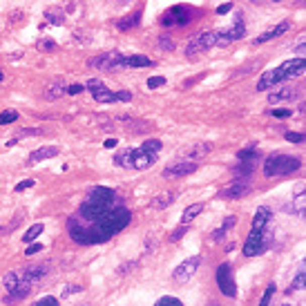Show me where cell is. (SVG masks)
Instances as JSON below:
<instances>
[{
	"label": "cell",
	"mask_w": 306,
	"mask_h": 306,
	"mask_svg": "<svg viewBox=\"0 0 306 306\" xmlns=\"http://www.w3.org/2000/svg\"><path fill=\"white\" fill-rule=\"evenodd\" d=\"M128 224H130V210L123 208V206H116V208H112L94 224L81 226L74 224V221H67V230H70L72 241L83 243V246H92V243H103L112 239L116 232L128 228Z\"/></svg>",
	"instance_id": "1"
},
{
	"label": "cell",
	"mask_w": 306,
	"mask_h": 306,
	"mask_svg": "<svg viewBox=\"0 0 306 306\" xmlns=\"http://www.w3.org/2000/svg\"><path fill=\"white\" fill-rule=\"evenodd\" d=\"M306 72V60L304 58H290L286 63H282L279 67H275L271 72H264L262 79L257 83V90L259 92H266L271 87H277L282 85L284 81L288 79H295V76H302Z\"/></svg>",
	"instance_id": "2"
},
{
	"label": "cell",
	"mask_w": 306,
	"mask_h": 306,
	"mask_svg": "<svg viewBox=\"0 0 306 306\" xmlns=\"http://www.w3.org/2000/svg\"><path fill=\"white\" fill-rule=\"evenodd\" d=\"M157 152H150L145 148H123L114 154V165L126 170H148L157 163Z\"/></svg>",
	"instance_id": "3"
},
{
	"label": "cell",
	"mask_w": 306,
	"mask_h": 306,
	"mask_svg": "<svg viewBox=\"0 0 306 306\" xmlns=\"http://www.w3.org/2000/svg\"><path fill=\"white\" fill-rule=\"evenodd\" d=\"M302 168V161L290 154H271L264 161V174L266 177H286Z\"/></svg>",
	"instance_id": "4"
},
{
	"label": "cell",
	"mask_w": 306,
	"mask_h": 306,
	"mask_svg": "<svg viewBox=\"0 0 306 306\" xmlns=\"http://www.w3.org/2000/svg\"><path fill=\"white\" fill-rule=\"evenodd\" d=\"M273 241H275V228L271 226V221L262 230H253L251 228V235H248L246 243H243V255L246 257L262 255L264 251H268L273 246Z\"/></svg>",
	"instance_id": "5"
},
{
	"label": "cell",
	"mask_w": 306,
	"mask_h": 306,
	"mask_svg": "<svg viewBox=\"0 0 306 306\" xmlns=\"http://www.w3.org/2000/svg\"><path fill=\"white\" fill-rule=\"evenodd\" d=\"M217 45V32H199L190 38V43L186 45V56L188 58H197L199 54H206Z\"/></svg>",
	"instance_id": "6"
},
{
	"label": "cell",
	"mask_w": 306,
	"mask_h": 306,
	"mask_svg": "<svg viewBox=\"0 0 306 306\" xmlns=\"http://www.w3.org/2000/svg\"><path fill=\"white\" fill-rule=\"evenodd\" d=\"M253 186H251V179L248 177H235L232 183H228L224 190H219V199H243L246 195H251Z\"/></svg>",
	"instance_id": "7"
},
{
	"label": "cell",
	"mask_w": 306,
	"mask_h": 306,
	"mask_svg": "<svg viewBox=\"0 0 306 306\" xmlns=\"http://www.w3.org/2000/svg\"><path fill=\"white\" fill-rule=\"evenodd\" d=\"M199 170V161H190V159H179V161L170 163L168 168H163V177L165 179H181V177H188Z\"/></svg>",
	"instance_id": "8"
},
{
	"label": "cell",
	"mask_w": 306,
	"mask_h": 306,
	"mask_svg": "<svg viewBox=\"0 0 306 306\" xmlns=\"http://www.w3.org/2000/svg\"><path fill=\"white\" fill-rule=\"evenodd\" d=\"M217 284H219V290L226 297H237V284H235V275H232L230 264H221L217 268Z\"/></svg>",
	"instance_id": "9"
},
{
	"label": "cell",
	"mask_w": 306,
	"mask_h": 306,
	"mask_svg": "<svg viewBox=\"0 0 306 306\" xmlns=\"http://www.w3.org/2000/svg\"><path fill=\"white\" fill-rule=\"evenodd\" d=\"M190 18H193V9L172 7L161 16V25L163 27H183V25L190 23Z\"/></svg>",
	"instance_id": "10"
},
{
	"label": "cell",
	"mask_w": 306,
	"mask_h": 306,
	"mask_svg": "<svg viewBox=\"0 0 306 306\" xmlns=\"http://www.w3.org/2000/svg\"><path fill=\"white\" fill-rule=\"evenodd\" d=\"M121 58L123 54L118 51H105V54H98L96 58L90 60L92 70H101V72H110V70H123L121 67Z\"/></svg>",
	"instance_id": "11"
},
{
	"label": "cell",
	"mask_w": 306,
	"mask_h": 306,
	"mask_svg": "<svg viewBox=\"0 0 306 306\" xmlns=\"http://www.w3.org/2000/svg\"><path fill=\"white\" fill-rule=\"evenodd\" d=\"M243 36H246V25H243V20H241V14H237L232 27L224 29V32H217V45L224 47V45L232 43V40H239V38H243Z\"/></svg>",
	"instance_id": "12"
},
{
	"label": "cell",
	"mask_w": 306,
	"mask_h": 306,
	"mask_svg": "<svg viewBox=\"0 0 306 306\" xmlns=\"http://www.w3.org/2000/svg\"><path fill=\"white\" fill-rule=\"evenodd\" d=\"M85 87L92 92V96H94V101H98V103H116V101H118L116 92L107 90V87H105V83H103V81H98V79H90V81L85 83Z\"/></svg>",
	"instance_id": "13"
},
{
	"label": "cell",
	"mask_w": 306,
	"mask_h": 306,
	"mask_svg": "<svg viewBox=\"0 0 306 306\" xmlns=\"http://www.w3.org/2000/svg\"><path fill=\"white\" fill-rule=\"evenodd\" d=\"M199 264H201V257L199 255H193V257H188L186 262H181L177 268H174V273H172V279L174 282H179V284H183V282H188L190 277L197 273V268H199Z\"/></svg>",
	"instance_id": "14"
},
{
	"label": "cell",
	"mask_w": 306,
	"mask_h": 306,
	"mask_svg": "<svg viewBox=\"0 0 306 306\" xmlns=\"http://www.w3.org/2000/svg\"><path fill=\"white\" fill-rule=\"evenodd\" d=\"M87 199L90 201H101V204H112V206H121V199L114 193L112 188H105V186H98V188H92L87 193Z\"/></svg>",
	"instance_id": "15"
},
{
	"label": "cell",
	"mask_w": 306,
	"mask_h": 306,
	"mask_svg": "<svg viewBox=\"0 0 306 306\" xmlns=\"http://www.w3.org/2000/svg\"><path fill=\"white\" fill-rule=\"evenodd\" d=\"M210 150H212V143H195L193 148H188V150H183V152H181V159L199 161V159H204Z\"/></svg>",
	"instance_id": "16"
},
{
	"label": "cell",
	"mask_w": 306,
	"mask_h": 306,
	"mask_svg": "<svg viewBox=\"0 0 306 306\" xmlns=\"http://www.w3.org/2000/svg\"><path fill=\"white\" fill-rule=\"evenodd\" d=\"M56 154H58V148H56V145H45V148H38V150H34V152L27 157V165H36L38 161L51 159V157H56Z\"/></svg>",
	"instance_id": "17"
},
{
	"label": "cell",
	"mask_w": 306,
	"mask_h": 306,
	"mask_svg": "<svg viewBox=\"0 0 306 306\" xmlns=\"http://www.w3.org/2000/svg\"><path fill=\"white\" fill-rule=\"evenodd\" d=\"M299 98V90L297 87H279L268 94V103H279V101H295Z\"/></svg>",
	"instance_id": "18"
},
{
	"label": "cell",
	"mask_w": 306,
	"mask_h": 306,
	"mask_svg": "<svg viewBox=\"0 0 306 306\" xmlns=\"http://www.w3.org/2000/svg\"><path fill=\"white\" fill-rule=\"evenodd\" d=\"M152 65H154V60L143 54H132V56H123L121 58V67H152Z\"/></svg>",
	"instance_id": "19"
},
{
	"label": "cell",
	"mask_w": 306,
	"mask_h": 306,
	"mask_svg": "<svg viewBox=\"0 0 306 306\" xmlns=\"http://www.w3.org/2000/svg\"><path fill=\"white\" fill-rule=\"evenodd\" d=\"M271 219H273V210L268 206H259L255 217H253V230H262Z\"/></svg>",
	"instance_id": "20"
},
{
	"label": "cell",
	"mask_w": 306,
	"mask_h": 306,
	"mask_svg": "<svg viewBox=\"0 0 306 306\" xmlns=\"http://www.w3.org/2000/svg\"><path fill=\"white\" fill-rule=\"evenodd\" d=\"M139 23H141V12H137V14H128V16L118 18L114 25H116L118 32H130V29L139 27Z\"/></svg>",
	"instance_id": "21"
},
{
	"label": "cell",
	"mask_w": 306,
	"mask_h": 306,
	"mask_svg": "<svg viewBox=\"0 0 306 306\" xmlns=\"http://www.w3.org/2000/svg\"><path fill=\"white\" fill-rule=\"evenodd\" d=\"M63 94H67V83L65 81H54L47 90L43 92V96L47 98V101H56V98H60Z\"/></svg>",
	"instance_id": "22"
},
{
	"label": "cell",
	"mask_w": 306,
	"mask_h": 306,
	"mask_svg": "<svg viewBox=\"0 0 306 306\" xmlns=\"http://www.w3.org/2000/svg\"><path fill=\"white\" fill-rule=\"evenodd\" d=\"M290 27V23L288 20H284V23H279L277 27H273V29H268L266 34H262L259 36V38L255 40V45H262V43H268V40H273V38H277V36H282L284 32H286V29Z\"/></svg>",
	"instance_id": "23"
},
{
	"label": "cell",
	"mask_w": 306,
	"mask_h": 306,
	"mask_svg": "<svg viewBox=\"0 0 306 306\" xmlns=\"http://www.w3.org/2000/svg\"><path fill=\"white\" fill-rule=\"evenodd\" d=\"M174 199H177V193H161L150 201V206H152L154 210H163V208H168V206H172Z\"/></svg>",
	"instance_id": "24"
},
{
	"label": "cell",
	"mask_w": 306,
	"mask_h": 306,
	"mask_svg": "<svg viewBox=\"0 0 306 306\" xmlns=\"http://www.w3.org/2000/svg\"><path fill=\"white\" fill-rule=\"evenodd\" d=\"M259 157H262V154H259V150L255 148V145H248V148H243V150H239V152H237V159H239V161L253 163V165L259 161Z\"/></svg>",
	"instance_id": "25"
},
{
	"label": "cell",
	"mask_w": 306,
	"mask_h": 306,
	"mask_svg": "<svg viewBox=\"0 0 306 306\" xmlns=\"http://www.w3.org/2000/svg\"><path fill=\"white\" fill-rule=\"evenodd\" d=\"M65 18H67V14L60 7H49L47 12H45V20H47L49 25H63Z\"/></svg>",
	"instance_id": "26"
},
{
	"label": "cell",
	"mask_w": 306,
	"mask_h": 306,
	"mask_svg": "<svg viewBox=\"0 0 306 306\" xmlns=\"http://www.w3.org/2000/svg\"><path fill=\"white\" fill-rule=\"evenodd\" d=\"M201 210H204V204H193V206H188V208L183 210V215H181V221H183V224H190V221H193L197 215H201Z\"/></svg>",
	"instance_id": "27"
},
{
	"label": "cell",
	"mask_w": 306,
	"mask_h": 306,
	"mask_svg": "<svg viewBox=\"0 0 306 306\" xmlns=\"http://www.w3.org/2000/svg\"><path fill=\"white\" fill-rule=\"evenodd\" d=\"M304 286H306V273L304 271H299L297 273V277L290 282V286L286 288V295H293L295 290H304Z\"/></svg>",
	"instance_id": "28"
},
{
	"label": "cell",
	"mask_w": 306,
	"mask_h": 306,
	"mask_svg": "<svg viewBox=\"0 0 306 306\" xmlns=\"http://www.w3.org/2000/svg\"><path fill=\"white\" fill-rule=\"evenodd\" d=\"M253 170H255V165H253V163H243V161H239V163L235 165V168H232V174H235V177H248V179H251Z\"/></svg>",
	"instance_id": "29"
},
{
	"label": "cell",
	"mask_w": 306,
	"mask_h": 306,
	"mask_svg": "<svg viewBox=\"0 0 306 306\" xmlns=\"http://www.w3.org/2000/svg\"><path fill=\"white\" fill-rule=\"evenodd\" d=\"M43 224H34L32 228H29V230H27V235H25L23 237V241L25 243H29V241H34V239H38V235H40V232H43Z\"/></svg>",
	"instance_id": "30"
},
{
	"label": "cell",
	"mask_w": 306,
	"mask_h": 306,
	"mask_svg": "<svg viewBox=\"0 0 306 306\" xmlns=\"http://www.w3.org/2000/svg\"><path fill=\"white\" fill-rule=\"evenodd\" d=\"M288 210L295 212L297 217H304V193H299L297 199H293V206H290Z\"/></svg>",
	"instance_id": "31"
},
{
	"label": "cell",
	"mask_w": 306,
	"mask_h": 306,
	"mask_svg": "<svg viewBox=\"0 0 306 306\" xmlns=\"http://www.w3.org/2000/svg\"><path fill=\"white\" fill-rule=\"evenodd\" d=\"M18 118V112L14 110H5L3 114H0V126H7V123H14Z\"/></svg>",
	"instance_id": "32"
},
{
	"label": "cell",
	"mask_w": 306,
	"mask_h": 306,
	"mask_svg": "<svg viewBox=\"0 0 306 306\" xmlns=\"http://www.w3.org/2000/svg\"><path fill=\"white\" fill-rule=\"evenodd\" d=\"M141 148H145V150H150V152H161V148H163V143L159 141V139H150V141H145Z\"/></svg>",
	"instance_id": "33"
},
{
	"label": "cell",
	"mask_w": 306,
	"mask_h": 306,
	"mask_svg": "<svg viewBox=\"0 0 306 306\" xmlns=\"http://www.w3.org/2000/svg\"><path fill=\"white\" fill-rule=\"evenodd\" d=\"M36 49L38 51H54L56 45H54V40H49V38H40L38 43H36Z\"/></svg>",
	"instance_id": "34"
},
{
	"label": "cell",
	"mask_w": 306,
	"mask_h": 306,
	"mask_svg": "<svg viewBox=\"0 0 306 306\" xmlns=\"http://www.w3.org/2000/svg\"><path fill=\"white\" fill-rule=\"evenodd\" d=\"M159 47L163 51H172L174 49V40L170 36H159Z\"/></svg>",
	"instance_id": "35"
},
{
	"label": "cell",
	"mask_w": 306,
	"mask_h": 306,
	"mask_svg": "<svg viewBox=\"0 0 306 306\" xmlns=\"http://www.w3.org/2000/svg\"><path fill=\"white\" fill-rule=\"evenodd\" d=\"M275 290H277V288H275V284H268L266 290H264V297H262V302H259V304H262V306H268V304H271V297H273V293H275Z\"/></svg>",
	"instance_id": "36"
},
{
	"label": "cell",
	"mask_w": 306,
	"mask_h": 306,
	"mask_svg": "<svg viewBox=\"0 0 306 306\" xmlns=\"http://www.w3.org/2000/svg\"><path fill=\"white\" fill-rule=\"evenodd\" d=\"M163 85H165L163 76H150V79H148V87H150V90H157V87H163Z\"/></svg>",
	"instance_id": "37"
},
{
	"label": "cell",
	"mask_w": 306,
	"mask_h": 306,
	"mask_svg": "<svg viewBox=\"0 0 306 306\" xmlns=\"http://www.w3.org/2000/svg\"><path fill=\"white\" fill-rule=\"evenodd\" d=\"M186 232H188V226H179L177 228V230H172V232H170V241H179L181 239V237H183L186 235Z\"/></svg>",
	"instance_id": "38"
},
{
	"label": "cell",
	"mask_w": 306,
	"mask_h": 306,
	"mask_svg": "<svg viewBox=\"0 0 306 306\" xmlns=\"http://www.w3.org/2000/svg\"><path fill=\"white\" fill-rule=\"evenodd\" d=\"M284 137H286V141H290V143H304V134L302 132H286Z\"/></svg>",
	"instance_id": "39"
},
{
	"label": "cell",
	"mask_w": 306,
	"mask_h": 306,
	"mask_svg": "<svg viewBox=\"0 0 306 306\" xmlns=\"http://www.w3.org/2000/svg\"><path fill=\"white\" fill-rule=\"evenodd\" d=\"M38 134H47V132H45V130H32V128H27V130H20L18 137H38Z\"/></svg>",
	"instance_id": "40"
},
{
	"label": "cell",
	"mask_w": 306,
	"mask_h": 306,
	"mask_svg": "<svg viewBox=\"0 0 306 306\" xmlns=\"http://www.w3.org/2000/svg\"><path fill=\"white\" fill-rule=\"evenodd\" d=\"M157 304H159V306H163V304H174V306H181V299H179V297H172V295H165V297H161Z\"/></svg>",
	"instance_id": "41"
},
{
	"label": "cell",
	"mask_w": 306,
	"mask_h": 306,
	"mask_svg": "<svg viewBox=\"0 0 306 306\" xmlns=\"http://www.w3.org/2000/svg\"><path fill=\"white\" fill-rule=\"evenodd\" d=\"M235 224H237V217L235 215H228L226 219H224V224H221V228H224V230H230Z\"/></svg>",
	"instance_id": "42"
},
{
	"label": "cell",
	"mask_w": 306,
	"mask_h": 306,
	"mask_svg": "<svg viewBox=\"0 0 306 306\" xmlns=\"http://www.w3.org/2000/svg\"><path fill=\"white\" fill-rule=\"evenodd\" d=\"M36 183L34 179H25V181H20V183L16 186V193H23V190H27V188H32V186Z\"/></svg>",
	"instance_id": "43"
},
{
	"label": "cell",
	"mask_w": 306,
	"mask_h": 306,
	"mask_svg": "<svg viewBox=\"0 0 306 306\" xmlns=\"http://www.w3.org/2000/svg\"><path fill=\"white\" fill-rule=\"evenodd\" d=\"M36 304H58V297H51V295H45V297H38Z\"/></svg>",
	"instance_id": "44"
},
{
	"label": "cell",
	"mask_w": 306,
	"mask_h": 306,
	"mask_svg": "<svg viewBox=\"0 0 306 306\" xmlns=\"http://www.w3.org/2000/svg\"><path fill=\"white\" fill-rule=\"evenodd\" d=\"M116 96H118V101H123V103H130V101H132V94H130L128 90H118Z\"/></svg>",
	"instance_id": "45"
},
{
	"label": "cell",
	"mask_w": 306,
	"mask_h": 306,
	"mask_svg": "<svg viewBox=\"0 0 306 306\" xmlns=\"http://www.w3.org/2000/svg\"><path fill=\"white\" fill-rule=\"evenodd\" d=\"M83 290V286H76V284H72V286H67L65 290H63V297H67V295H74V293H81Z\"/></svg>",
	"instance_id": "46"
},
{
	"label": "cell",
	"mask_w": 306,
	"mask_h": 306,
	"mask_svg": "<svg viewBox=\"0 0 306 306\" xmlns=\"http://www.w3.org/2000/svg\"><path fill=\"white\" fill-rule=\"evenodd\" d=\"M271 114L279 118H286V116H293V110H271Z\"/></svg>",
	"instance_id": "47"
},
{
	"label": "cell",
	"mask_w": 306,
	"mask_h": 306,
	"mask_svg": "<svg viewBox=\"0 0 306 306\" xmlns=\"http://www.w3.org/2000/svg\"><path fill=\"white\" fill-rule=\"evenodd\" d=\"M85 85H67V94H81Z\"/></svg>",
	"instance_id": "48"
},
{
	"label": "cell",
	"mask_w": 306,
	"mask_h": 306,
	"mask_svg": "<svg viewBox=\"0 0 306 306\" xmlns=\"http://www.w3.org/2000/svg\"><path fill=\"white\" fill-rule=\"evenodd\" d=\"M43 251V246H40V243H32V246L27 248V253H25V255H36V253H40Z\"/></svg>",
	"instance_id": "49"
},
{
	"label": "cell",
	"mask_w": 306,
	"mask_h": 306,
	"mask_svg": "<svg viewBox=\"0 0 306 306\" xmlns=\"http://www.w3.org/2000/svg\"><path fill=\"white\" fill-rule=\"evenodd\" d=\"M232 9V5L230 3H226V5H221V7H217V14H228Z\"/></svg>",
	"instance_id": "50"
},
{
	"label": "cell",
	"mask_w": 306,
	"mask_h": 306,
	"mask_svg": "<svg viewBox=\"0 0 306 306\" xmlns=\"http://www.w3.org/2000/svg\"><path fill=\"white\" fill-rule=\"evenodd\" d=\"M297 58H304V43H299L297 47Z\"/></svg>",
	"instance_id": "51"
},
{
	"label": "cell",
	"mask_w": 306,
	"mask_h": 306,
	"mask_svg": "<svg viewBox=\"0 0 306 306\" xmlns=\"http://www.w3.org/2000/svg\"><path fill=\"white\" fill-rule=\"evenodd\" d=\"M116 141H114V139H107V141H105V148H116Z\"/></svg>",
	"instance_id": "52"
},
{
	"label": "cell",
	"mask_w": 306,
	"mask_h": 306,
	"mask_svg": "<svg viewBox=\"0 0 306 306\" xmlns=\"http://www.w3.org/2000/svg\"><path fill=\"white\" fill-rule=\"evenodd\" d=\"M114 3H118V5H128V3H134V0H114Z\"/></svg>",
	"instance_id": "53"
},
{
	"label": "cell",
	"mask_w": 306,
	"mask_h": 306,
	"mask_svg": "<svg viewBox=\"0 0 306 306\" xmlns=\"http://www.w3.org/2000/svg\"><path fill=\"white\" fill-rule=\"evenodd\" d=\"M0 83H3V70H0Z\"/></svg>",
	"instance_id": "54"
},
{
	"label": "cell",
	"mask_w": 306,
	"mask_h": 306,
	"mask_svg": "<svg viewBox=\"0 0 306 306\" xmlns=\"http://www.w3.org/2000/svg\"><path fill=\"white\" fill-rule=\"evenodd\" d=\"M273 3H282V0H273Z\"/></svg>",
	"instance_id": "55"
}]
</instances>
